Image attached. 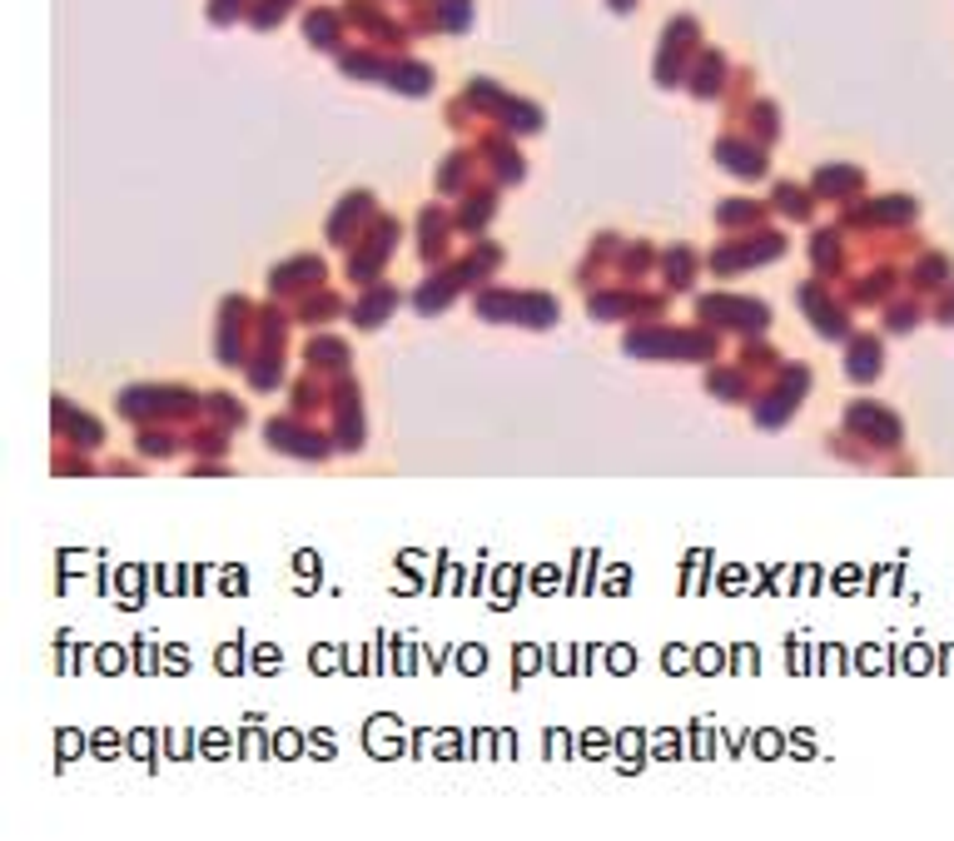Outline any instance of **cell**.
Instances as JSON below:
<instances>
[{"label":"cell","instance_id":"obj_2","mask_svg":"<svg viewBox=\"0 0 954 841\" xmlns=\"http://www.w3.org/2000/svg\"><path fill=\"white\" fill-rule=\"evenodd\" d=\"M850 374H855V379H870V374H880V344H875V339H860V344H855Z\"/></svg>","mask_w":954,"mask_h":841},{"label":"cell","instance_id":"obj_1","mask_svg":"<svg viewBox=\"0 0 954 841\" xmlns=\"http://www.w3.org/2000/svg\"><path fill=\"white\" fill-rule=\"evenodd\" d=\"M850 429H855V433H870V439H880L884 449H894V443H900V423H894L890 413L870 409V403H855V409H850Z\"/></svg>","mask_w":954,"mask_h":841}]
</instances>
